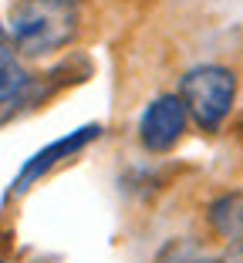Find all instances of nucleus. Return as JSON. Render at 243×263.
<instances>
[{"instance_id":"obj_1","label":"nucleus","mask_w":243,"mask_h":263,"mask_svg":"<svg viewBox=\"0 0 243 263\" xmlns=\"http://www.w3.org/2000/svg\"><path fill=\"white\" fill-rule=\"evenodd\" d=\"M78 34V10L71 0H17L10 10V44L24 58H44L68 47Z\"/></svg>"},{"instance_id":"obj_2","label":"nucleus","mask_w":243,"mask_h":263,"mask_svg":"<svg viewBox=\"0 0 243 263\" xmlns=\"http://www.w3.org/2000/svg\"><path fill=\"white\" fill-rule=\"evenodd\" d=\"M179 98L186 105L189 118L199 125V128L213 132L227 122L230 108H233L236 98V78L233 71L220 68V64H203V68H193L179 85Z\"/></svg>"},{"instance_id":"obj_3","label":"nucleus","mask_w":243,"mask_h":263,"mask_svg":"<svg viewBox=\"0 0 243 263\" xmlns=\"http://www.w3.org/2000/svg\"><path fill=\"white\" fill-rule=\"evenodd\" d=\"M189 122V111L179 95H162L142 111L139 118V139L149 152H169L182 139Z\"/></svg>"},{"instance_id":"obj_4","label":"nucleus","mask_w":243,"mask_h":263,"mask_svg":"<svg viewBox=\"0 0 243 263\" xmlns=\"http://www.w3.org/2000/svg\"><path fill=\"white\" fill-rule=\"evenodd\" d=\"M98 125H85V128H78V132H71V135H64V139H58V142H51L47 148H41L38 155H34L31 162L21 169V176H17V189H27L34 182V179H41L47 169H54L58 162H64L68 155H74V152H81V148L88 145V142H95L98 139Z\"/></svg>"},{"instance_id":"obj_5","label":"nucleus","mask_w":243,"mask_h":263,"mask_svg":"<svg viewBox=\"0 0 243 263\" xmlns=\"http://www.w3.org/2000/svg\"><path fill=\"white\" fill-rule=\"evenodd\" d=\"M24 88H27V74H24L21 61H17V51L10 44V37L0 27V105L14 101Z\"/></svg>"},{"instance_id":"obj_6","label":"nucleus","mask_w":243,"mask_h":263,"mask_svg":"<svg viewBox=\"0 0 243 263\" xmlns=\"http://www.w3.org/2000/svg\"><path fill=\"white\" fill-rule=\"evenodd\" d=\"M210 223L213 230L227 240H243V193H230L210 206Z\"/></svg>"},{"instance_id":"obj_7","label":"nucleus","mask_w":243,"mask_h":263,"mask_svg":"<svg viewBox=\"0 0 243 263\" xmlns=\"http://www.w3.org/2000/svg\"><path fill=\"white\" fill-rule=\"evenodd\" d=\"M220 263H243V240L230 243V250L223 253V260H220Z\"/></svg>"},{"instance_id":"obj_8","label":"nucleus","mask_w":243,"mask_h":263,"mask_svg":"<svg viewBox=\"0 0 243 263\" xmlns=\"http://www.w3.org/2000/svg\"><path fill=\"white\" fill-rule=\"evenodd\" d=\"M193 263H206V260H193Z\"/></svg>"},{"instance_id":"obj_9","label":"nucleus","mask_w":243,"mask_h":263,"mask_svg":"<svg viewBox=\"0 0 243 263\" xmlns=\"http://www.w3.org/2000/svg\"><path fill=\"white\" fill-rule=\"evenodd\" d=\"M0 263H4V260H0Z\"/></svg>"}]
</instances>
